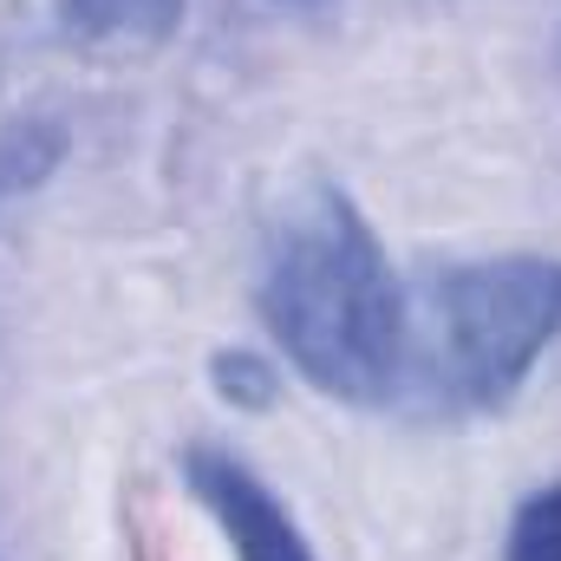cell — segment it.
<instances>
[{
    "label": "cell",
    "instance_id": "6",
    "mask_svg": "<svg viewBox=\"0 0 561 561\" xmlns=\"http://www.w3.org/2000/svg\"><path fill=\"white\" fill-rule=\"evenodd\" d=\"M216 392L222 399H236V405H249V412H262V405H275V366L268 359H255V353H216Z\"/></svg>",
    "mask_w": 561,
    "mask_h": 561
},
{
    "label": "cell",
    "instance_id": "3",
    "mask_svg": "<svg viewBox=\"0 0 561 561\" xmlns=\"http://www.w3.org/2000/svg\"><path fill=\"white\" fill-rule=\"evenodd\" d=\"M183 483L209 510V523L222 529V542H229L236 561H320L313 542L300 536L294 510L280 503L242 457H229L216 444H190L183 450Z\"/></svg>",
    "mask_w": 561,
    "mask_h": 561
},
{
    "label": "cell",
    "instance_id": "2",
    "mask_svg": "<svg viewBox=\"0 0 561 561\" xmlns=\"http://www.w3.org/2000/svg\"><path fill=\"white\" fill-rule=\"evenodd\" d=\"M561 340V262L556 255H496L437 275L412 320V373L444 412H496Z\"/></svg>",
    "mask_w": 561,
    "mask_h": 561
},
{
    "label": "cell",
    "instance_id": "4",
    "mask_svg": "<svg viewBox=\"0 0 561 561\" xmlns=\"http://www.w3.org/2000/svg\"><path fill=\"white\" fill-rule=\"evenodd\" d=\"M72 39L92 46H163L176 39L190 0H53Z\"/></svg>",
    "mask_w": 561,
    "mask_h": 561
},
{
    "label": "cell",
    "instance_id": "5",
    "mask_svg": "<svg viewBox=\"0 0 561 561\" xmlns=\"http://www.w3.org/2000/svg\"><path fill=\"white\" fill-rule=\"evenodd\" d=\"M503 561H561V477L516 503L510 536H503Z\"/></svg>",
    "mask_w": 561,
    "mask_h": 561
},
{
    "label": "cell",
    "instance_id": "1",
    "mask_svg": "<svg viewBox=\"0 0 561 561\" xmlns=\"http://www.w3.org/2000/svg\"><path fill=\"white\" fill-rule=\"evenodd\" d=\"M262 320L327 399L386 405L412 373V300L359 203L333 183L280 209L262 255Z\"/></svg>",
    "mask_w": 561,
    "mask_h": 561
},
{
    "label": "cell",
    "instance_id": "7",
    "mask_svg": "<svg viewBox=\"0 0 561 561\" xmlns=\"http://www.w3.org/2000/svg\"><path fill=\"white\" fill-rule=\"evenodd\" d=\"M280 7H313V0H280Z\"/></svg>",
    "mask_w": 561,
    "mask_h": 561
}]
</instances>
